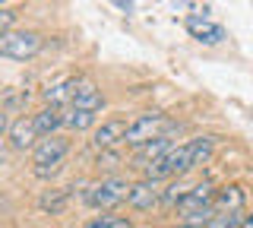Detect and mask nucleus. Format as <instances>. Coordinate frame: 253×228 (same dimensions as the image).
Listing matches in <instances>:
<instances>
[{
  "label": "nucleus",
  "mask_w": 253,
  "mask_h": 228,
  "mask_svg": "<svg viewBox=\"0 0 253 228\" xmlns=\"http://www.w3.org/2000/svg\"><path fill=\"white\" fill-rule=\"evenodd\" d=\"M67 152H70V139L67 137H60V133H51V137H42L35 143V149H32V165H35V178H54L60 171V165L63 159H67Z\"/></svg>",
  "instance_id": "1"
},
{
  "label": "nucleus",
  "mask_w": 253,
  "mask_h": 228,
  "mask_svg": "<svg viewBox=\"0 0 253 228\" xmlns=\"http://www.w3.org/2000/svg\"><path fill=\"white\" fill-rule=\"evenodd\" d=\"M130 196V184L124 178H101L98 184H89L83 193V203L98 212H114L121 203H126Z\"/></svg>",
  "instance_id": "2"
},
{
  "label": "nucleus",
  "mask_w": 253,
  "mask_h": 228,
  "mask_svg": "<svg viewBox=\"0 0 253 228\" xmlns=\"http://www.w3.org/2000/svg\"><path fill=\"white\" fill-rule=\"evenodd\" d=\"M168 130H174V121H171L168 114H162V111H146V114L133 117V121L126 124L124 143H126V146H142V143H149V139L168 137Z\"/></svg>",
  "instance_id": "3"
},
{
  "label": "nucleus",
  "mask_w": 253,
  "mask_h": 228,
  "mask_svg": "<svg viewBox=\"0 0 253 228\" xmlns=\"http://www.w3.org/2000/svg\"><path fill=\"white\" fill-rule=\"evenodd\" d=\"M44 48V38L38 32H26V29H10L0 35V57L6 60H32Z\"/></svg>",
  "instance_id": "4"
},
{
  "label": "nucleus",
  "mask_w": 253,
  "mask_h": 228,
  "mask_svg": "<svg viewBox=\"0 0 253 228\" xmlns=\"http://www.w3.org/2000/svg\"><path fill=\"white\" fill-rule=\"evenodd\" d=\"M162 181H152V178H142L136 184H130V196H126V206L136 209V212H149L152 206L162 203Z\"/></svg>",
  "instance_id": "5"
},
{
  "label": "nucleus",
  "mask_w": 253,
  "mask_h": 228,
  "mask_svg": "<svg viewBox=\"0 0 253 228\" xmlns=\"http://www.w3.org/2000/svg\"><path fill=\"white\" fill-rule=\"evenodd\" d=\"M6 139H10V146L16 152H26V149H35V143L42 139V133L35 127V117H16L10 124V133H6Z\"/></svg>",
  "instance_id": "6"
},
{
  "label": "nucleus",
  "mask_w": 253,
  "mask_h": 228,
  "mask_svg": "<svg viewBox=\"0 0 253 228\" xmlns=\"http://www.w3.org/2000/svg\"><path fill=\"white\" fill-rule=\"evenodd\" d=\"M215 190H218V187L212 184V181H200V184H193V187H190V193L177 203V206H174V209H177V216H190V212H196V209L212 206Z\"/></svg>",
  "instance_id": "7"
},
{
  "label": "nucleus",
  "mask_w": 253,
  "mask_h": 228,
  "mask_svg": "<svg viewBox=\"0 0 253 228\" xmlns=\"http://www.w3.org/2000/svg\"><path fill=\"white\" fill-rule=\"evenodd\" d=\"M247 206V190L241 184H225L215 190V200H212V209L218 216H228V212H244Z\"/></svg>",
  "instance_id": "8"
},
{
  "label": "nucleus",
  "mask_w": 253,
  "mask_h": 228,
  "mask_svg": "<svg viewBox=\"0 0 253 228\" xmlns=\"http://www.w3.org/2000/svg\"><path fill=\"white\" fill-rule=\"evenodd\" d=\"M124 137H126V121L124 117H111V121H101V127L95 130V137H92V146L98 149H114L117 143H124Z\"/></svg>",
  "instance_id": "9"
},
{
  "label": "nucleus",
  "mask_w": 253,
  "mask_h": 228,
  "mask_svg": "<svg viewBox=\"0 0 253 228\" xmlns=\"http://www.w3.org/2000/svg\"><path fill=\"white\" fill-rule=\"evenodd\" d=\"M73 108H85V111H101L105 108V95L95 86V80H76V92H73Z\"/></svg>",
  "instance_id": "10"
},
{
  "label": "nucleus",
  "mask_w": 253,
  "mask_h": 228,
  "mask_svg": "<svg viewBox=\"0 0 253 228\" xmlns=\"http://www.w3.org/2000/svg\"><path fill=\"white\" fill-rule=\"evenodd\" d=\"M187 32L196 38V42L203 45H218L225 42V29L215 26V22H209L206 16H187Z\"/></svg>",
  "instance_id": "11"
},
{
  "label": "nucleus",
  "mask_w": 253,
  "mask_h": 228,
  "mask_svg": "<svg viewBox=\"0 0 253 228\" xmlns=\"http://www.w3.org/2000/svg\"><path fill=\"white\" fill-rule=\"evenodd\" d=\"M171 149V137H158V139H149V143L142 146H133V165L136 168H146V165H152L155 159H162L165 152Z\"/></svg>",
  "instance_id": "12"
},
{
  "label": "nucleus",
  "mask_w": 253,
  "mask_h": 228,
  "mask_svg": "<svg viewBox=\"0 0 253 228\" xmlns=\"http://www.w3.org/2000/svg\"><path fill=\"white\" fill-rule=\"evenodd\" d=\"M63 114H67V111H63L60 105H44L42 111L32 114V117H35L38 133H42V137H51V133H57L63 127Z\"/></svg>",
  "instance_id": "13"
},
{
  "label": "nucleus",
  "mask_w": 253,
  "mask_h": 228,
  "mask_svg": "<svg viewBox=\"0 0 253 228\" xmlns=\"http://www.w3.org/2000/svg\"><path fill=\"white\" fill-rule=\"evenodd\" d=\"M73 92H76V76H63V80L51 83L44 89V101L47 105H70V101H73Z\"/></svg>",
  "instance_id": "14"
},
{
  "label": "nucleus",
  "mask_w": 253,
  "mask_h": 228,
  "mask_svg": "<svg viewBox=\"0 0 253 228\" xmlns=\"http://www.w3.org/2000/svg\"><path fill=\"white\" fill-rule=\"evenodd\" d=\"M73 190H76V184L73 187H60V190H47L42 200H38V209H42V212H51V216H60V212L70 206V196H73Z\"/></svg>",
  "instance_id": "15"
},
{
  "label": "nucleus",
  "mask_w": 253,
  "mask_h": 228,
  "mask_svg": "<svg viewBox=\"0 0 253 228\" xmlns=\"http://www.w3.org/2000/svg\"><path fill=\"white\" fill-rule=\"evenodd\" d=\"M95 121H98V111H85V108H67V114H63V127L70 130H89L95 127Z\"/></svg>",
  "instance_id": "16"
},
{
  "label": "nucleus",
  "mask_w": 253,
  "mask_h": 228,
  "mask_svg": "<svg viewBox=\"0 0 253 228\" xmlns=\"http://www.w3.org/2000/svg\"><path fill=\"white\" fill-rule=\"evenodd\" d=\"M190 187H193V184L187 181V175L184 178H171L168 187L162 190V206H177V203L190 193Z\"/></svg>",
  "instance_id": "17"
},
{
  "label": "nucleus",
  "mask_w": 253,
  "mask_h": 228,
  "mask_svg": "<svg viewBox=\"0 0 253 228\" xmlns=\"http://www.w3.org/2000/svg\"><path fill=\"white\" fill-rule=\"evenodd\" d=\"M83 228H133V222L117 212H101V216H92Z\"/></svg>",
  "instance_id": "18"
},
{
  "label": "nucleus",
  "mask_w": 253,
  "mask_h": 228,
  "mask_svg": "<svg viewBox=\"0 0 253 228\" xmlns=\"http://www.w3.org/2000/svg\"><path fill=\"white\" fill-rule=\"evenodd\" d=\"M190 146H193V162H196V168H200V165H206L212 159V152H215V137H196V139H190Z\"/></svg>",
  "instance_id": "19"
},
{
  "label": "nucleus",
  "mask_w": 253,
  "mask_h": 228,
  "mask_svg": "<svg viewBox=\"0 0 253 228\" xmlns=\"http://www.w3.org/2000/svg\"><path fill=\"white\" fill-rule=\"evenodd\" d=\"M117 165H121V155H117L114 149H101L98 152V168L111 171V168H117Z\"/></svg>",
  "instance_id": "20"
},
{
  "label": "nucleus",
  "mask_w": 253,
  "mask_h": 228,
  "mask_svg": "<svg viewBox=\"0 0 253 228\" xmlns=\"http://www.w3.org/2000/svg\"><path fill=\"white\" fill-rule=\"evenodd\" d=\"M13 19H16V13H13V10H3V6H0V35L13 29Z\"/></svg>",
  "instance_id": "21"
},
{
  "label": "nucleus",
  "mask_w": 253,
  "mask_h": 228,
  "mask_svg": "<svg viewBox=\"0 0 253 228\" xmlns=\"http://www.w3.org/2000/svg\"><path fill=\"white\" fill-rule=\"evenodd\" d=\"M10 111H6V108H0V139L6 137V133H10Z\"/></svg>",
  "instance_id": "22"
},
{
  "label": "nucleus",
  "mask_w": 253,
  "mask_h": 228,
  "mask_svg": "<svg viewBox=\"0 0 253 228\" xmlns=\"http://www.w3.org/2000/svg\"><path fill=\"white\" fill-rule=\"evenodd\" d=\"M111 3H117L124 13H130V10H133V0H111Z\"/></svg>",
  "instance_id": "23"
},
{
  "label": "nucleus",
  "mask_w": 253,
  "mask_h": 228,
  "mask_svg": "<svg viewBox=\"0 0 253 228\" xmlns=\"http://www.w3.org/2000/svg\"><path fill=\"white\" fill-rule=\"evenodd\" d=\"M244 228H253V212H244Z\"/></svg>",
  "instance_id": "24"
},
{
  "label": "nucleus",
  "mask_w": 253,
  "mask_h": 228,
  "mask_svg": "<svg viewBox=\"0 0 253 228\" xmlns=\"http://www.w3.org/2000/svg\"><path fill=\"white\" fill-rule=\"evenodd\" d=\"M0 165H3V139H0Z\"/></svg>",
  "instance_id": "25"
},
{
  "label": "nucleus",
  "mask_w": 253,
  "mask_h": 228,
  "mask_svg": "<svg viewBox=\"0 0 253 228\" xmlns=\"http://www.w3.org/2000/svg\"><path fill=\"white\" fill-rule=\"evenodd\" d=\"M168 228H190V225H184V222H177V225H168Z\"/></svg>",
  "instance_id": "26"
}]
</instances>
